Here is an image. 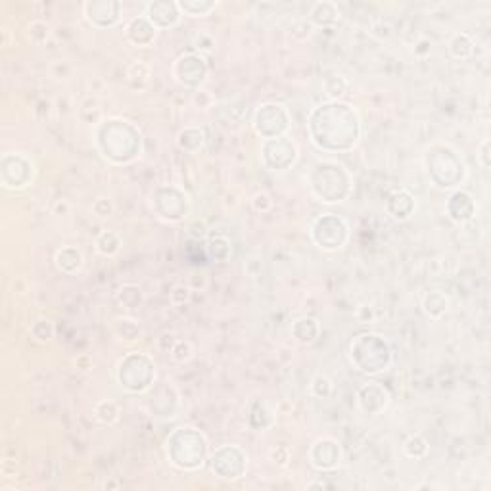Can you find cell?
Returning a JSON list of instances; mask_svg holds the SVG:
<instances>
[{"mask_svg":"<svg viewBox=\"0 0 491 491\" xmlns=\"http://www.w3.org/2000/svg\"><path fill=\"white\" fill-rule=\"evenodd\" d=\"M319 334H321V322L317 321L315 317H302L292 324V336L305 346L317 342Z\"/></svg>","mask_w":491,"mask_h":491,"instance_id":"cell-25","label":"cell"},{"mask_svg":"<svg viewBox=\"0 0 491 491\" xmlns=\"http://www.w3.org/2000/svg\"><path fill=\"white\" fill-rule=\"evenodd\" d=\"M424 164H426L430 181L438 189H457L465 183L466 175H468L463 158L448 144L430 146L424 154Z\"/></svg>","mask_w":491,"mask_h":491,"instance_id":"cell-4","label":"cell"},{"mask_svg":"<svg viewBox=\"0 0 491 491\" xmlns=\"http://www.w3.org/2000/svg\"><path fill=\"white\" fill-rule=\"evenodd\" d=\"M48 35H51V27L46 26L44 21H41V19L33 21L31 26H29V37L35 43H44L48 38Z\"/></svg>","mask_w":491,"mask_h":491,"instance_id":"cell-42","label":"cell"},{"mask_svg":"<svg viewBox=\"0 0 491 491\" xmlns=\"http://www.w3.org/2000/svg\"><path fill=\"white\" fill-rule=\"evenodd\" d=\"M253 129L263 140L284 137L290 129V114L283 104L267 102L253 115Z\"/></svg>","mask_w":491,"mask_h":491,"instance_id":"cell-11","label":"cell"},{"mask_svg":"<svg viewBox=\"0 0 491 491\" xmlns=\"http://www.w3.org/2000/svg\"><path fill=\"white\" fill-rule=\"evenodd\" d=\"M309 460L321 472L338 468L342 460L340 443L334 440V438H321V440H317L311 445V449H309Z\"/></svg>","mask_w":491,"mask_h":491,"instance_id":"cell-16","label":"cell"},{"mask_svg":"<svg viewBox=\"0 0 491 491\" xmlns=\"http://www.w3.org/2000/svg\"><path fill=\"white\" fill-rule=\"evenodd\" d=\"M490 146H491L490 140H484L478 148V159L484 169H490Z\"/></svg>","mask_w":491,"mask_h":491,"instance_id":"cell-49","label":"cell"},{"mask_svg":"<svg viewBox=\"0 0 491 491\" xmlns=\"http://www.w3.org/2000/svg\"><path fill=\"white\" fill-rule=\"evenodd\" d=\"M96 148L107 162L125 165L140 156L142 137L131 121L106 120L96 127Z\"/></svg>","mask_w":491,"mask_h":491,"instance_id":"cell-2","label":"cell"},{"mask_svg":"<svg viewBox=\"0 0 491 491\" xmlns=\"http://www.w3.org/2000/svg\"><path fill=\"white\" fill-rule=\"evenodd\" d=\"M167 457L181 470H196L208 459V440L200 430L176 428L167 438Z\"/></svg>","mask_w":491,"mask_h":491,"instance_id":"cell-5","label":"cell"},{"mask_svg":"<svg viewBox=\"0 0 491 491\" xmlns=\"http://www.w3.org/2000/svg\"><path fill=\"white\" fill-rule=\"evenodd\" d=\"M211 470L223 480H238L248 470V455L238 445H223L211 457Z\"/></svg>","mask_w":491,"mask_h":491,"instance_id":"cell-14","label":"cell"},{"mask_svg":"<svg viewBox=\"0 0 491 491\" xmlns=\"http://www.w3.org/2000/svg\"><path fill=\"white\" fill-rule=\"evenodd\" d=\"M31 336L38 342H48L54 338V324L48 319H38L31 324Z\"/></svg>","mask_w":491,"mask_h":491,"instance_id":"cell-39","label":"cell"},{"mask_svg":"<svg viewBox=\"0 0 491 491\" xmlns=\"http://www.w3.org/2000/svg\"><path fill=\"white\" fill-rule=\"evenodd\" d=\"M422 309H424V313H426L430 319L438 321V319H441V317L448 313V309H449L448 296H445L443 292H438V290L428 292V294L424 296V300H422Z\"/></svg>","mask_w":491,"mask_h":491,"instance_id":"cell-28","label":"cell"},{"mask_svg":"<svg viewBox=\"0 0 491 491\" xmlns=\"http://www.w3.org/2000/svg\"><path fill=\"white\" fill-rule=\"evenodd\" d=\"M445 211L453 223L465 225L468 221H472L476 215V200L466 190H455L445 204Z\"/></svg>","mask_w":491,"mask_h":491,"instance_id":"cell-19","label":"cell"},{"mask_svg":"<svg viewBox=\"0 0 491 491\" xmlns=\"http://www.w3.org/2000/svg\"><path fill=\"white\" fill-rule=\"evenodd\" d=\"M357 319H359V322H363V324H369V322L374 321V313H372V307H369V305H363V307L357 309Z\"/></svg>","mask_w":491,"mask_h":491,"instance_id":"cell-50","label":"cell"},{"mask_svg":"<svg viewBox=\"0 0 491 491\" xmlns=\"http://www.w3.org/2000/svg\"><path fill=\"white\" fill-rule=\"evenodd\" d=\"M127 81L134 88H144L150 81V65L146 62H132L127 68Z\"/></svg>","mask_w":491,"mask_h":491,"instance_id":"cell-34","label":"cell"},{"mask_svg":"<svg viewBox=\"0 0 491 491\" xmlns=\"http://www.w3.org/2000/svg\"><path fill=\"white\" fill-rule=\"evenodd\" d=\"M54 261H56V267L65 275H75V273L81 271L83 267V253L77 250V248H71V246H65L62 250H58L56 255H54Z\"/></svg>","mask_w":491,"mask_h":491,"instance_id":"cell-27","label":"cell"},{"mask_svg":"<svg viewBox=\"0 0 491 491\" xmlns=\"http://www.w3.org/2000/svg\"><path fill=\"white\" fill-rule=\"evenodd\" d=\"M117 302L121 307L137 309L142 303V290L139 284H123L117 292Z\"/></svg>","mask_w":491,"mask_h":491,"instance_id":"cell-33","label":"cell"},{"mask_svg":"<svg viewBox=\"0 0 491 491\" xmlns=\"http://www.w3.org/2000/svg\"><path fill=\"white\" fill-rule=\"evenodd\" d=\"M114 332L120 340L125 342H134L140 338V324L137 319H131V317H117L114 321Z\"/></svg>","mask_w":491,"mask_h":491,"instance_id":"cell-30","label":"cell"},{"mask_svg":"<svg viewBox=\"0 0 491 491\" xmlns=\"http://www.w3.org/2000/svg\"><path fill=\"white\" fill-rule=\"evenodd\" d=\"M93 211H95V215H98V217H107V215L114 213V204H112L110 198H98V200H95V204H93Z\"/></svg>","mask_w":491,"mask_h":491,"instance_id":"cell-45","label":"cell"},{"mask_svg":"<svg viewBox=\"0 0 491 491\" xmlns=\"http://www.w3.org/2000/svg\"><path fill=\"white\" fill-rule=\"evenodd\" d=\"M190 297H192V290L189 288V286H184V284H179V286H175L173 288V292L169 294V300L173 305H184V303L190 302Z\"/></svg>","mask_w":491,"mask_h":491,"instance_id":"cell-43","label":"cell"},{"mask_svg":"<svg viewBox=\"0 0 491 491\" xmlns=\"http://www.w3.org/2000/svg\"><path fill=\"white\" fill-rule=\"evenodd\" d=\"M95 416L104 424H115L120 421L121 411L117 407V403L110 401V399H104V401H98L95 405Z\"/></svg>","mask_w":491,"mask_h":491,"instance_id":"cell-35","label":"cell"},{"mask_svg":"<svg viewBox=\"0 0 491 491\" xmlns=\"http://www.w3.org/2000/svg\"><path fill=\"white\" fill-rule=\"evenodd\" d=\"M206 131L200 127H184L183 131L176 134V146L189 154H198L206 144Z\"/></svg>","mask_w":491,"mask_h":491,"instance_id":"cell-26","label":"cell"},{"mask_svg":"<svg viewBox=\"0 0 491 491\" xmlns=\"http://www.w3.org/2000/svg\"><path fill=\"white\" fill-rule=\"evenodd\" d=\"M85 18L93 27L98 29H110L121 21L123 16V4L117 0H88L83 4Z\"/></svg>","mask_w":491,"mask_h":491,"instance_id":"cell-15","label":"cell"},{"mask_svg":"<svg viewBox=\"0 0 491 491\" xmlns=\"http://www.w3.org/2000/svg\"><path fill=\"white\" fill-rule=\"evenodd\" d=\"M271 459L280 466H286L290 460V449L288 445H277L271 449Z\"/></svg>","mask_w":491,"mask_h":491,"instance_id":"cell-46","label":"cell"},{"mask_svg":"<svg viewBox=\"0 0 491 491\" xmlns=\"http://www.w3.org/2000/svg\"><path fill=\"white\" fill-rule=\"evenodd\" d=\"M208 255L217 263H227L233 255V246L227 234L219 233V231L208 234Z\"/></svg>","mask_w":491,"mask_h":491,"instance_id":"cell-24","label":"cell"},{"mask_svg":"<svg viewBox=\"0 0 491 491\" xmlns=\"http://www.w3.org/2000/svg\"><path fill=\"white\" fill-rule=\"evenodd\" d=\"M349 238V227L342 217L324 213L317 217L311 225V240L324 252H338Z\"/></svg>","mask_w":491,"mask_h":491,"instance_id":"cell-9","label":"cell"},{"mask_svg":"<svg viewBox=\"0 0 491 491\" xmlns=\"http://www.w3.org/2000/svg\"><path fill=\"white\" fill-rule=\"evenodd\" d=\"M430 51V43L428 41H422L421 44H418V48H415L416 54H424V52Z\"/></svg>","mask_w":491,"mask_h":491,"instance_id":"cell-53","label":"cell"},{"mask_svg":"<svg viewBox=\"0 0 491 491\" xmlns=\"http://www.w3.org/2000/svg\"><path fill=\"white\" fill-rule=\"evenodd\" d=\"M115 376L121 390L129 394H144L156 380V365L150 355L132 352L120 361Z\"/></svg>","mask_w":491,"mask_h":491,"instance_id":"cell-7","label":"cell"},{"mask_svg":"<svg viewBox=\"0 0 491 491\" xmlns=\"http://www.w3.org/2000/svg\"><path fill=\"white\" fill-rule=\"evenodd\" d=\"M297 144L290 137H277V139L263 140L261 144V162L269 171H286L297 162Z\"/></svg>","mask_w":491,"mask_h":491,"instance_id":"cell-12","label":"cell"},{"mask_svg":"<svg viewBox=\"0 0 491 491\" xmlns=\"http://www.w3.org/2000/svg\"><path fill=\"white\" fill-rule=\"evenodd\" d=\"M472 38L468 37L466 33H457V35H453V38L449 41V54L453 58H457V60H466V58L472 56Z\"/></svg>","mask_w":491,"mask_h":491,"instance_id":"cell-32","label":"cell"},{"mask_svg":"<svg viewBox=\"0 0 491 491\" xmlns=\"http://www.w3.org/2000/svg\"><path fill=\"white\" fill-rule=\"evenodd\" d=\"M416 200L415 196L411 194L409 190L397 189L394 190L388 200H386V211L391 219L396 221H407L411 219V215L415 213Z\"/></svg>","mask_w":491,"mask_h":491,"instance_id":"cell-20","label":"cell"},{"mask_svg":"<svg viewBox=\"0 0 491 491\" xmlns=\"http://www.w3.org/2000/svg\"><path fill=\"white\" fill-rule=\"evenodd\" d=\"M403 453L407 455L409 459H424V457L428 455V441L418 434L411 435L409 440L405 441Z\"/></svg>","mask_w":491,"mask_h":491,"instance_id":"cell-36","label":"cell"},{"mask_svg":"<svg viewBox=\"0 0 491 491\" xmlns=\"http://www.w3.org/2000/svg\"><path fill=\"white\" fill-rule=\"evenodd\" d=\"M252 206L258 213H267V211H271V208H273L271 196L267 194V192H258V194L253 196Z\"/></svg>","mask_w":491,"mask_h":491,"instance_id":"cell-44","label":"cell"},{"mask_svg":"<svg viewBox=\"0 0 491 491\" xmlns=\"http://www.w3.org/2000/svg\"><path fill=\"white\" fill-rule=\"evenodd\" d=\"M125 37L132 46L146 48V46H152V44H154L156 37H158V29L152 26L144 16H139V18H132L131 21L127 23Z\"/></svg>","mask_w":491,"mask_h":491,"instance_id":"cell-21","label":"cell"},{"mask_svg":"<svg viewBox=\"0 0 491 491\" xmlns=\"http://www.w3.org/2000/svg\"><path fill=\"white\" fill-rule=\"evenodd\" d=\"M152 208L159 219L179 223V221H184L189 217L190 198L179 186L167 184V186H159L152 192Z\"/></svg>","mask_w":491,"mask_h":491,"instance_id":"cell-8","label":"cell"},{"mask_svg":"<svg viewBox=\"0 0 491 491\" xmlns=\"http://www.w3.org/2000/svg\"><path fill=\"white\" fill-rule=\"evenodd\" d=\"M328 81L334 83V87H330V85H324V88H327V95L330 96L332 100H338L342 95H346V90H347L346 77L334 75V77H328Z\"/></svg>","mask_w":491,"mask_h":491,"instance_id":"cell-41","label":"cell"},{"mask_svg":"<svg viewBox=\"0 0 491 491\" xmlns=\"http://www.w3.org/2000/svg\"><path fill=\"white\" fill-rule=\"evenodd\" d=\"M171 390L173 388L165 386V388H162V390L154 394V397L150 399L152 416H158V418H171V416H175L176 407H179V397H173L176 396V391L169 397Z\"/></svg>","mask_w":491,"mask_h":491,"instance_id":"cell-23","label":"cell"},{"mask_svg":"<svg viewBox=\"0 0 491 491\" xmlns=\"http://www.w3.org/2000/svg\"><path fill=\"white\" fill-rule=\"evenodd\" d=\"M35 164L26 154H4L0 162V181L6 190H23L35 181Z\"/></svg>","mask_w":491,"mask_h":491,"instance_id":"cell-10","label":"cell"},{"mask_svg":"<svg viewBox=\"0 0 491 491\" xmlns=\"http://www.w3.org/2000/svg\"><path fill=\"white\" fill-rule=\"evenodd\" d=\"M194 104L198 107H202V110H208V107H211V104H213V98H211V95L209 93H206V90H196L194 95Z\"/></svg>","mask_w":491,"mask_h":491,"instance_id":"cell-48","label":"cell"},{"mask_svg":"<svg viewBox=\"0 0 491 491\" xmlns=\"http://www.w3.org/2000/svg\"><path fill=\"white\" fill-rule=\"evenodd\" d=\"M190 44H192L194 52H198V54H202L204 56V54H211V52H215L217 41H215V37L211 33L196 31L194 35H192V38H190Z\"/></svg>","mask_w":491,"mask_h":491,"instance_id":"cell-37","label":"cell"},{"mask_svg":"<svg viewBox=\"0 0 491 491\" xmlns=\"http://www.w3.org/2000/svg\"><path fill=\"white\" fill-rule=\"evenodd\" d=\"M96 250L100 255H106V258H112L121 250V238L120 234L114 233V231H102L98 236H96Z\"/></svg>","mask_w":491,"mask_h":491,"instance_id":"cell-31","label":"cell"},{"mask_svg":"<svg viewBox=\"0 0 491 491\" xmlns=\"http://www.w3.org/2000/svg\"><path fill=\"white\" fill-rule=\"evenodd\" d=\"M357 405L365 415L376 416L390 405V391L380 382L363 384L357 391Z\"/></svg>","mask_w":491,"mask_h":491,"instance_id":"cell-18","label":"cell"},{"mask_svg":"<svg viewBox=\"0 0 491 491\" xmlns=\"http://www.w3.org/2000/svg\"><path fill=\"white\" fill-rule=\"evenodd\" d=\"M179 10L181 14H186L190 18H202V16H208L219 6L217 0H179Z\"/></svg>","mask_w":491,"mask_h":491,"instance_id":"cell-29","label":"cell"},{"mask_svg":"<svg viewBox=\"0 0 491 491\" xmlns=\"http://www.w3.org/2000/svg\"><path fill=\"white\" fill-rule=\"evenodd\" d=\"M332 380L328 376H324V374H317L315 378H313V382H311V394L317 397V399H328V397L332 396Z\"/></svg>","mask_w":491,"mask_h":491,"instance_id":"cell-38","label":"cell"},{"mask_svg":"<svg viewBox=\"0 0 491 491\" xmlns=\"http://www.w3.org/2000/svg\"><path fill=\"white\" fill-rule=\"evenodd\" d=\"M307 132L313 144L324 152L353 150L361 140L359 114L344 102H324L309 114Z\"/></svg>","mask_w":491,"mask_h":491,"instance_id":"cell-1","label":"cell"},{"mask_svg":"<svg viewBox=\"0 0 491 491\" xmlns=\"http://www.w3.org/2000/svg\"><path fill=\"white\" fill-rule=\"evenodd\" d=\"M309 189L319 202L340 204L352 194L353 179L344 165L319 162L309 173Z\"/></svg>","mask_w":491,"mask_h":491,"instance_id":"cell-3","label":"cell"},{"mask_svg":"<svg viewBox=\"0 0 491 491\" xmlns=\"http://www.w3.org/2000/svg\"><path fill=\"white\" fill-rule=\"evenodd\" d=\"M75 366H77V369H79V371H83V372L90 371V369H93V359H90L88 355H81V357H77Z\"/></svg>","mask_w":491,"mask_h":491,"instance_id":"cell-51","label":"cell"},{"mask_svg":"<svg viewBox=\"0 0 491 491\" xmlns=\"http://www.w3.org/2000/svg\"><path fill=\"white\" fill-rule=\"evenodd\" d=\"M189 234L196 240H204V238H208L209 231H208V227H206V223H204V221H194V223L189 227Z\"/></svg>","mask_w":491,"mask_h":491,"instance_id":"cell-47","label":"cell"},{"mask_svg":"<svg viewBox=\"0 0 491 491\" xmlns=\"http://www.w3.org/2000/svg\"><path fill=\"white\" fill-rule=\"evenodd\" d=\"M352 363L365 374H380L390 369L391 349L390 344L378 334H359L349 344Z\"/></svg>","mask_w":491,"mask_h":491,"instance_id":"cell-6","label":"cell"},{"mask_svg":"<svg viewBox=\"0 0 491 491\" xmlns=\"http://www.w3.org/2000/svg\"><path fill=\"white\" fill-rule=\"evenodd\" d=\"M54 211H56V215L68 213V211H70V204L65 202V200H62V202L56 204V208H54Z\"/></svg>","mask_w":491,"mask_h":491,"instance_id":"cell-52","label":"cell"},{"mask_svg":"<svg viewBox=\"0 0 491 491\" xmlns=\"http://www.w3.org/2000/svg\"><path fill=\"white\" fill-rule=\"evenodd\" d=\"M144 18L159 31V29H171V27L179 26L183 14L179 10L176 2L154 0V2H148L144 6Z\"/></svg>","mask_w":491,"mask_h":491,"instance_id":"cell-17","label":"cell"},{"mask_svg":"<svg viewBox=\"0 0 491 491\" xmlns=\"http://www.w3.org/2000/svg\"><path fill=\"white\" fill-rule=\"evenodd\" d=\"M171 357L176 363H184L192 357V344L186 340H176L171 347Z\"/></svg>","mask_w":491,"mask_h":491,"instance_id":"cell-40","label":"cell"},{"mask_svg":"<svg viewBox=\"0 0 491 491\" xmlns=\"http://www.w3.org/2000/svg\"><path fill=\"white\" fill-rule=\"evenodd\" d=\"M208 62L202 54L198 52H189L179 56L173 63V77L179 85H183L186 88L198 90L202 87L206 77H208Z\"/></svg>","mask_w":491,"mask_h":491,"instance_id":"cell-13","label":"cell"},{"mask_svg":"<svg viewBox=\"0 0 491 491\" xmlns=\"http://www.w3.org/2000/svg\"><path fill=\"white\" fill-rule=\"evenodd\" d=\"M342 14L336 2L319 0L309 10V21L315 27H332L340 21Z\"/></svg>","mask_w":491,"mask_h":491,"instance_id":"cell-22","label":"cell"}]
</instances>
